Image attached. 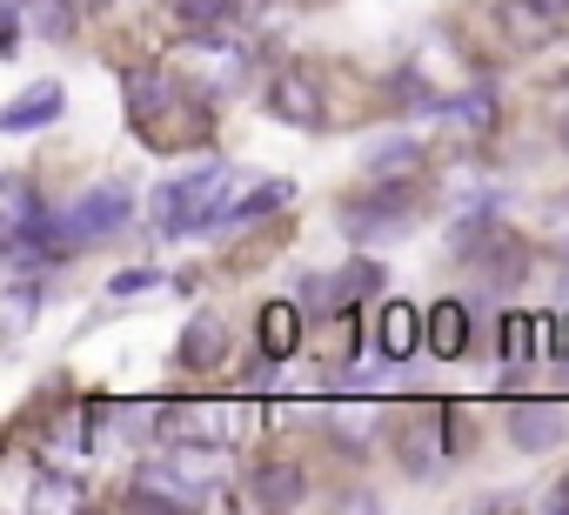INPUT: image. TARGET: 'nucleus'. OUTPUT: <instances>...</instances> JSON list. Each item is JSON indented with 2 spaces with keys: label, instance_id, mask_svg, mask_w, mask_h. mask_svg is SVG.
I'll use <instances>...</instances> for the list:
<instances>
[{
  "label": "nucleus",
  "instance_id": "obj_1",
  "mask_svg": "<svg viewBox=\"0 0 569 515\" xmlns=\"http://www.w3.org/2000/svg\"><path fill=\"white\" fill-rule=\"evenodd\" d=\"M449 241H456V254L469 262V275L482 282V295H516V289L529 282V241H522L516 228H502L496 214L469 208Z\"/></svg>",
  "mask_w": 569,
  "mask_h": 515
},
{
  "label": "nucleus",
  "instance_id": "obj_2",
  "mask_svg": "<svg viewBox=\"0 0 569 515\" xmlns=\"http://www.w3.org/2000/svg\"><path fill=\"white\" fill-rule=\"evenodd\" d=\"M221 194H228V168H221V161H201L194 174L154 188V221H161V234H208V228H221V214H214Z\"/></svg>",
  "mask_w": 569,
  "mask_h": 515
},
{
  "label": "nucleus",
  "instance_id": "obj_3",
  "mask_svg": "<svg viewBox=\"0 0 569 515\" xmlns=\"http://www.w3.org/2000/svg\"><path fill=\"white\" fill-rule=\"evenodd\" d=\"M128 214H134L128 181H101V188H88L74 208H61V228H68V241H74V248H88V241L121 234V228H128Z\"/></svg>",
  "mask_w": 569,
  "mask_h": 515
},
{
  "label": "nucleus",
  "instance_id": "obj_4",
  "mask_svg": "<svg viewBox=\"0 0 569 515\" xmlns=\"http://www.w3.org/2000/svg\"><path fill=\"white\" fill-rule=\"evenodd\" d=\"M409 214H416V181H369L362 201H342V228L356 241L396 234V228H409Z\"/></svg>",
  "mask_w": 569,
  "mask_h": 515
},
{
  "label": "nucleus",
  "instance_id": "obj_5",
  "mask_svg": "<svg viewBox=\"0 0 569 515\" xmlns=\"http://www.w3.org/2000/svg\"><path fill=\"white\" fill-rule=\"evenodd\" d=\"M436 422H442V408H436V415H416V422L396 428V455H402L409 475H436V468L462 448V428H436Z\"/></svg>",
  "mask_w": 569,
  "mask_h": 515
},
{
  "label": "nucleus",
  "instance_id": "obj_6",
  "mask_svg": "<svg viewBox=\"0 0 569 515\" xmlns=\"http://www.w3.org/2000/svg\"><path fill=\"white\" fill-rule=\"evenodd\" d=\"M268 108L289 121V128H322V81L309 68H281L268 81Z\"/></svg>",
  "mask_w": 569,
  "mask_h": 515
},
{
  "label": "nucleus",
  "instance_id": "obj_7",
  "mask_svg": "<svg viewBox=\"0 0 569 515\" xmlns=\"http://www.w3.org/2000/svg\"><path fill=\"white\" fill-rule=\"evenodd\" d=\"M562 435H569V408H556V402H516V408H509V442H516L522 455L556 448Z\"/></svg>",
  "mask_w": 569,
  "mask_h": 515
},
{
  "label": "nucleus",
  "instance_id": "obj_8",
  "mask_svg": "<svg viewBox=\"0 0 569 515\" xmlns=\"http://www.w3.org/2000/svg\"><path fill=\"white\" fill-rule=\"evenodd\" d=\"M68 114V88L61 81H34L8 114H0V128H8V134H34V128H48V121H61Z\"/></svg>",
  "mask_w": 569,
  "mask_h": 515
},
{
  "label": "nucleus",
  "instance_id": "obj_9",
  "mask_svg": "<svg viewBox=\"0 0 569 515\" xmlns=\"http://www.w3.org/2000/svg\"><path fill=\"white\" fill-rule=\"evenodd\" d=\"M422 342H429V329H422V315H416L409 302H389V309L376 315V349H382V362H409Z\"/></svg>",
  "mask_w": 569,
  "mask_h": 515
},
{
  "label": "nucleus",
  "instance_id": "obj_10",
  "mask_svg": "<svg viewBox=\"0 0 569 515\" xmlns=\"http://www.w3.org/2000/svg\"><path fill=\"white\" fill-rule=\"evenodd\" d=\"M254 342H261L268 362H289V355L302 349V309H296V302H268V309L254 315Z\"/></svg>",
  "mask_w": 569,
  "mask_h": 515
},
{
  "label": "nucleus",
  "instance_id": "obj_11",
  "mask_svg": "<svg viewBox=\"0 0 569 515\" xmlns=\"http://www.w3.org/2000/svg\"><path fill=\"white\" fill-rule=\"evenodd\" d=\"M221 355H228V329H221L214 315H194V322L181 329L174 362H181V368H194V375H208V368H221Z\"/></svg>",
  "mask_w": 569,
  "mask_h": 515
},
{
  "label": "nucleus",
  "instance_id": "obj_12",
  "mask_svg": "<svg viewBox=\"0 0 569 515\" xmlns=\"http://www.w3.org/2000/svg\"><path fill=\"white\" fill-rule=\"evenodd\" d=\"M302 495H309V482H302L296 462H261L254 482H248V502H261V508H296Z\"/></svg>",
  "mask_w": 569,
  "mask_h": 515
},
{
  "label": "nucleus",
  "instance_id": "obj_13",
  "mask_svg": "<svg viewBox=\"0 0 569 515\" xmlns=\"http://www.w3.org/2000/svg\"><path fill=\"white\" fill-rule=\"evenodd\" d=\"M429 355L436 362L469 355V302H436L429 309Z\"/></svg>",
  "mask_w": 569,
  "mask_h": 515
},
{
  "label": "nucleus",
  "instance_id": "obj_14",
  "mask_svg": "<svg viewBox=\"0 0 569 515\" xmlns=\"http://www.w3.org/2000/svg\"><path fill=\"white\" fill-rule=\"evenodd\" d=\"M496 21H502V34L516 41V48H536V41H549V0H502L496 8Z\"/></svg>",
  "mask_w": 569,
  "mask_h": 515
},
{
  "label": "nucleus",
  "instance_id": "obj_15",
  "mask_svg": "<svg viewBox=\"0 0 569 515\" xmlns=\"http://www.w3.org/2000/svg\"><path fill=\"white\" fill-rule=\"evenodd\" d=\"M362 174H369V181H416V174H422V148L396 134V141H382V148L362 154Z\"/></svg>",
  "mask_w": 569,
  "mask_h": 515
},
{
  "label": "nucleus",
  "instance_id": "obj_16",
  "mask_svg": "<svg viewBox=\"0 0 569 515\" xmlns=\"http://www.w3.org/2000/svg\"><path fill=\"white\" fill-rule=\"evenodd\" d=\"M549 335V315H502V362H529Z\"/></svg>",
  "mask_w": 569,
  "mask_h": 515
},
{
  "label": "nucleus",
  "instance_id": "obj_17",
  "mask_svg": "<svg viewBox=\"0 0 569 515\" xmlns=\"http://www.w3.org/2000/svg\"><path fill=\"white\" fill-rule=\"evenodd\" d=\"M168 94H174V88H168L161 68H128V108H134V121H148Z\"/></svg>",
  "mask_w": 569,
  "mask_h": 515
},
{
  "label": "nucleus",
  "instance_id": "obj_18",
  "mask_svg": "<svg viewBox=\"0 0 569 515\" xmlns=\"http://www.w3.org/2000/svg\"><path fill=\"white\" fill-rule=\"evenodd\" d=\"M234 14H241V0H174V21H181V28H201V34L228 28Z\"/></svg>",
  "mask_w": 569,
  "mask_h": 515
},
{
  "label": "nucleus",
  "instance_id": "obj_19",
  "mask_svg": "<svg viewBox=\"0 0 569 515\" xmlns=\"http://www.w3.org/2000/svg\"><path fill=\"white\" fill-rule=\"evenodd\" d=\"M329 289H336V309H342V302H362V295L382 289V262H349L342 275H329Z\"/></svg>",
  "mask_w": 569,
  "mask_h": 515
},
{
  "label": "nucleus",
  "instance_id": "obj_20",
  "mask_svg": "<svg viewBox=\"0 0 569 515\" xmlns=\"http://www.w3.org/2000/svg\"><path fill=\"white\" fill-rule=\"evenodd\" d=\"M281 201H289V181H268V188H254L248 201H234V208L221 214V228H248V221H261V214L281 208Z\"/></svg>",
  "mask_w": 569,
  "mask_h": 515
},
{
  "label": "nucleus",
  "instance_id": "obj_21",
  "mask_svg": "<svg viewBox=\"0 0 569 515\" xmlns=\"http://www.w3.org/2000/svg\"><path fill=\"white\" fill-rule=\"evenodd\" d=\"M442 114H456V121H469V128H489V121H496V94H489V88H469V94L442 101Z\"/></svg>",
  "mask_w": 569,
  "mask_h": 515
},
{
  "label": "nucleus",
  "instance_id": "obj_22",
  "mask_svg": "<svg viewBox=\"0 0 569 515\" xmlns=\"http://www.w3.org/2000/svg\"><path fill=\"white\" fill-rule=\"evenodd\" d=\"M34 221H41L34 181H28V174H14V181H8V234H14V228H34Z\"/></svg>",
  "mask_w": 569,
  "mask_h": 515
},
{
  "label": "nucleus",
  "instance_id": "obj_23",
  "mask_svg": "<svg viewBox=\"0 0 569 515\" xmlns=\"http://www.w3.org/2000/svg\"><path fill=\"white\" fill-rule=\"evenodd\" d=\"M21 8L34 14V28H41L48 41H68V34H74V14L61 8V0H21Z\"/></svg>",
  "mask_w": 569,
  "mask_h": 515
},
{
  "label": "nucleus",
  "instance_id": "obj_24",
  "mask_svg": "<svg viewBox=\"0 0 569 515\" xmlns=\"http://www.w3.org/2000/svg\"><path fill=\"white\" fill-rule=\"evenodd\" d=\"M141 289H161V269H121L108 282V295H141Z\"/></svg>",
  "mask_w": 569,
  "mask_h": 515
},
{
  "label": "nucleus",
  "instance_id": "obj_25",
  "mask_svg": "<svg viewBox=\"0 0 569 515\" xmlns=\"http://www.w3.org/2000/svg\"><path fill=\"white\" fill-rule=\"evenodd\" d=\"M34 309H41V295H34V289H14V295H8V315H14V329H28V315H34Z\"/></svg>",
  "mask_w": 569,
  "mask_h": 515
},
{
  "label": "nucleus",
  "instance_id": "obj_26",
  "mask_svg": "<svg viewBox=\"0 0 569 515\" xmlns=\"http://www.w3.org/2000/svg\"><path fill=\"white\" fill-rule=\"evenodd\" d=\"M549 508H569V475H562V488H549Z\"/></svg>",
  "mask_w": 569,
  "mask_h": 515
},
{
  "label": "nucleus",
  "instance_id": "obj_27",
  "mask_svg": "<svg viewBox=\"0 0 569 515\" xmlns=\"http://www.w3.org/2000/svg\"><path fill=\"white\" fill-rule=\"evenodd\" d=\"M556 141L569 148V108H556Z\"/></svg>",
  "mask_w": 569,
  "mask_h": 515
}]
</instances>
